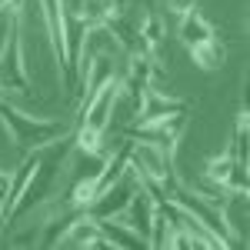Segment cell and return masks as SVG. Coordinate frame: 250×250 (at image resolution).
Wrapping results in <instances>:
<instances>
[{
    "mask_svg": "<svg viewBox=\"0 0 250 250\" xmlns=\"http://www.w3.org/2000/svg\"><path fill=\"white\" fill-rule=\"evenodd\" d=\"M74 147H77V137L70 134V130L54 137V140H47V144L40 147L37 170L30 173L27 190L20 193V200L14 204V210L7 213V220H20L27 210H34L37 204H43V200L54 197V187H57V180H60V173H63V167H67V157L74 154Z\"/></svg>",
    "mask_w": 250,
    "mask_h": 250,
    "instance_id": "cell-1",
    "label": "cell"
},
{
    "mask_svg": "<svg viewBox=\"0 0 250 250\" xmlns=\"http://www.w3.org/2000/svg\"><path fill=\"white\" fill-rule=\"evenodd\" d=\"M0 120L7 124V130H10V137H14V144H20V147H27V144H47V140H54V137L67 134V124H60V120H37V117H27V114H20L10 100H3V97H0Z\"/></svg>",
    "mask_w": 250,
    "mask_h": 250,
    "instance_id": "cell-2",
    "label": "cell"
},
{
    "mask_svg": "<svg viewBox=\"0 0 250 250\" xmlns=\"http://www.w3.org/2000/svg\"><path fill=\"white\" fill-rule=\"evenodd\" d=\"M140 187H144L140 173H137L134 167H127L117 184H110L107 190H100L94 197V204L87 207V217H90V220H114V217H120V213L127 210L130 197H134Z\"/></svg>",
    "mask_w": 250,
    "mask_h": 250,
    "instance_id": "cell-3",
    "label": "cell"
},
{
    "mask_svg": "<svg viewBox=\"0 0 250 250\" xmlns=\"http://www.w3.org/2000/svg\"><path fill=\"white\" fill-rule=\"evenodd\" d=\"M170 200H173V204H180V207L190 213L204 230H210L213 237L220 240V247H230V244H233V233H230V227H227V217H224L220 207H213L210 200H204L200 193H180V190L173 193Z\"/></svg>",
    "mask_w": 250,
    "mask_h": 250,
    "instance_id": "cell-4",
    "label": "cell"
},
{
    "mask_svg": "<svg viewBox=\"0 0 250 250\" xmlns=\"http://www.w3.org/2000/svg\"><path fill=\"white\" fill-rule=\"evenodd\" d=\"M0 90L30 94V83H27V74H23V30H20V20L10 27L7 47L0 54Z\"/></svg>",
    "mask_w": 250,
    "mask_h": 250,
    "instance_id": "cell-5",
    "label": "cell"
},
{
    "mask_svg": "<svg viewBox=\"0 0 250 250\" xmlns=\"http://www.w3.org/2000/svg\"><path fill=\"white\" fill-rule=\"evenodd\" d=\"M207 177H210L217 187H224V190H233V193H240V197H247V193H250L247 164H240V160H237L233 147L227 150V154L213 157L210 164H207Z\"/></svg>",
    "mask_w": 250,
    "mask_h": 250,
    "instance_id": "cell-6",
    "label": "cell"
},
{
    "mask_svg": "<svg viewBox=\"0 0 250 250\" xmlns=\"http://www.w3.org/2000/svg\"><path fill=\"white\" fill-rule=\"evenodd\" d=\"M177 114H187V104L177 100V97H164L157 94L154 87L144 94V104H140V114H137V127H150V124H160V120H170Z\"/></svg>",
    "mask_w": 250,
    "mask_h": 250,
    "instance_id": "cell-7",
    "label": "cell"
},
{
    "mask_svg": "<svg viewBox=\"0 0 250 250\" xmlns=\"http://www.w3.org/2000/svg\"><path fill=\"white\" fill-rule=\"evenodd\" d=\"M154 210H157V200L147 193V187H140V190L130 197V204H127V210L120 213L124 217V224L127 227H134L147 244H150V227H154Z\"/></svg>",
    "mask_w": 250,
    "mask_h": 250,
    "instance_id": "cell-8",
    "label": "cell"
},
{
    "mask_svg": "<svg viewBox=\"0 0 250 250\" xmlns=\"http://www.w3.org/2000/svg\"><path fill=\"white\" fill-rule=\"evenodd\" d=\"M83 207H60V213H54L47 224H43V233H40V247H60V240L67 237V230L83 217Z\"/></svg>",
    "mask_w": 250,
    "mask_h": 250,
    "instance_id": "cell-9",
    "label": "cell"
},
{
    "mask_svg": "<svg viewBox=\"0 0 250 250\" xmlns=\"http://www.w3.org/2000/svg\"><path fill=\"white\" fill-rule=\"evenodd\" d=\"M97 224H100V230H104V237H107V244L117 247V250H144V247H150L134 227L120 224V217H114V220H97Z\"/></svg>",
    "mask_w": 250,
    "mask_h": 250,
    "instance_id": "cell-10",
    "label": "cell"
},
{
    "mask_svg": "<svg viewBox=\"0 0 250 250\" xmlns=\"http://www.w3.org/2000/svg\"><path fill=\"white\" fill-rule=\"evenodd\" d=\"M60 244H70V247H80V250H87V247H110L107 237H104V230H100V224L90 220L87 213H83L77 224L67 230V237H63Z\"/></svg>",
    "mask_w": 250,
    "mask_h": 250,
    "instance_id": "cell-11",
    "label": "cell"
},
{
    "mask_svg": "<svg viewBox=\"0 0 250 250\" xmlns=\"http://www.w3.org/2000/svg\"><path fill=\"white\" fill-rule=\"evenodd\" d=\"M37 160H40V147L27 154V160H23V164L17 167V173H10V190H7V200H3V217L14 210V204L20 200V193L27 190V184H30V173L37 170Z\"/></svg>",
    "mask_w": 250,
    "mask_h": 250,
    "instance_id": "cell-12",
    "label": "cell"
},
{
    "mask_svg": "<svg viewBox=\"0 0 250 250\" xmlns=\"http://www.w3.org/2000/svg\"><path fill=\"white\" fill-rule=\"evenodd\" d=\"M180 37L187 47H197V43H204V40L213 37V27L204 20L200 10H187L184 17H180Z\"/></svg>",
    "mask_w": 250,
    "mask_h": 250,
    "instance_id": "cell-13",
    "label": "cell"
},
{
    "mask_svg": "<svg viewBox=\"0 0 250 250\" xmlns=\"http://www.w3.org/2000/svg\"><path fill=\"white\" fill-rule=\"evenodd\" d=\"M114 77V63H110V57H104V54H94V57H90V70H87V83H80V90H83V100H87V97L90 94H97V90H100V87H104V83H107V80Z\"/></svg>",
    "mask_w": 250,
    "mask_h": 250,
    "instance_id": "cell-14",
    "label": "cell"
},
{
    "mask_svg": "<svg viewBox=\"0 0 250 250\" xmlns=\"http://www.w3.org/2000/svg\"><path fill=\"white\" fill-rule=\"evenodd\" d=\"M193 54V63L200 67V70H220L224 67V60H227V54H224V43L217 37L204 40V43H197V47H190Z\"/></svg>",
    "mask_w": 250,
    "mask_h": 250,
    "instance_id": "cell-15",
    "label": "cell"
},
{
    "mask_svg": "<svg viewBox=\"0 0 250 250\" xmlns=\"http://www.w3.org/2000/svg\"><path fill=\"white\" fill-rule=\"evenodd\" d=\"M160 43H164V20L157 10H147V17L140 23V47H144V54H154Z\"/></svg>",
    "mask_w": 250,
    "mask_h": 250,
    "instance_id": "cell-16",
    "label": "cell"
},
{
    "mask_svg": "<svg viewBox=\"0 0 250 250\" xmlns=\"http://www.w3.org/2000/svg\"><path fill=\"white\" fill-rule=\"evenodd\" d=\"M7 190H10V173H3V170H0V204L7 200Z\"/></svg>",
    "mask_w": 250,
    "mask_h": 250,
    "instance_id": "cell-17",
    "label": "cell"
},
{
    "mask_svg": "<svg viewBox=\"0 0 250 250\" xmlns=\"http://www.w3.org/2000/svg\"><path fill=\"white\" fill-rule=\"evenodd\" d=\"M3 224H7V217H3V204H0V230H3Z\"/></svg>",
    "mask_w": 250,
    "mask_h": 250,
    "instance_id": "cell-18",
    "label": "cell"
}]
</instances>
